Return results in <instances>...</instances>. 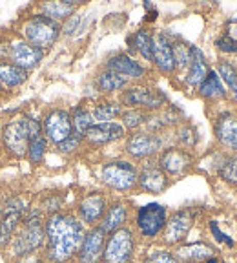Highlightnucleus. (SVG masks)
<instances>
[{
    "mask_svg": "<svg viewBox=\"0 0 237 263\" xmlns=\"http://www.w3.org/2000/svg\"><path fill=\"white\" fill-rule=\"evenodd\" d=\"M46 243L42 249L44 263H75L86 234V227L71 210L51 214L44 221Z\"/></svg>",
    "mask_w": 237,
    "mask_h": 263,
    "instance_id": "f257e3e1",
    "label": "nucleus"
},
{
    "mask_svg": "<svg viewBox=\"0 0 237 263\" xmlns=\"http://www.w3.org/2000/svg\"><path fill=\"white\" fill-rule=\"evenodd\" d=\"M46 216L38 205H29L26 210L24 218H22L21 227L16 229L15 236H13L11 243L6 251L9 252L13 259H21L24 256L35 254V252H42L46 243V229H44Z\"/></svg>",
    "mask_w": 237,
    "mask_h": 263,
    "instance_id": "f03ea898",
    "label": "nucleus"
},
{
    "mask_svg": "<svg viewBox=\"0 0 237 263\" xmlns=\"http://www.w3.org/2000/svg\"><path fill=\"white\" fill-rule=\"evenodd\" d=\"M139 166L128 157L104 161L98 170V179L104 189L117 194H130L137 189Z\"/></svg>",
    "mask_w": 237,
    "mask_h": 263,
    "instance_id": "7ed1b4c3",
    "label": "nucleus"
},
{
    "mask_svg": "<svg viewBox=\"0 0 237 263\" xmlns=\"http://www.w3.org/2000/svg\"><path fill=\"white\" fill-rule=\"evenodd\" d=\"M168 214H170L168 206L157 201L137 206L131 216V229H133L137 239L146 243L157 241L166 227Z\"/></svg>",
    "mask_w": 237,
    "mask_h": 263,
    "instance_id": "20e7f679",
    "label": "nucleus"
},
{
    "mask_svg": "<svg viewBox=\"0 0 237 263\" xmlns=\"http://www.w3.org/2000/svg\"><path fill=\"white\" fill-rule=\"evenodd\" d=\"M21 35L22 41L46 51V49L53 48L57 44V41L62 35V26L48 18V16L41 15V13H33L22 22Z\"/></svg>",
    "mask_w": 237,
    "mask_h": 263,
    "instance_id": "39448f33",
    "label": "nucleus"
},
{
    "mask_svg": "<svg viewBox=\"0 0 237 263\" xmlns=\"http://www.w3.org/2000/svg\"><path fill=\"white\" fill-rule=\"evenodd\" d=\"M118 101L124 108H139L146 114H155L170 104L168 95L163 90L153 86H148L143 82L130 84L123 93L118 95Z\"/></svg>",
    "mask_w": 237,
    "mask_h": 263,
    "instance_id": "423d86ee",
    "label": "nucleus"
},
{
    "mask_svg": "<svg viewBox=\"0 0 237 263\" xmlns=\"http://www.w3.org/2000/svg\"><path fill=\"white\" fill-rule=\"evenodd\" d=\"M166 144V136L164 134H153L148 130L130 132L124 137V154L130 161H148L155 159Z\"/></svg>",
    "mask_w": 237,
    "mask_h": 263,
    "instance_id": "0eeeda50",
    "label": "nucleus"
},
{
    "mask_svg": "<svg viewBox=\"0 0 237 263\" xmlns=\"http://www.w3.org/2000/svg\"><path fill=\"white\" fill-rule=\"evenodd\" d=\"M139 239L130 225L115 230L106 236L103 252V263H133L137 256Z\"/></svg>",
    "mask_w": 237,
    "mask_h": 263,
    "instance_id": "6e6552de",
    "label": "nucleus"
},
{
    "mask_svg": "<svg viewBox=\"0 0 237 263\" xmlns=\"http://www.w3.org/2000/svg\"><path fill=\"white\" fill-rule=\"evenodd\" d=\"M197 216H199V210H195L193 206H183L168 214L166 227L159 238L163 247L172 249V247H179L181 243H186V238L197 221Z\"/></svg>",
    "mask_w": 237,
    "mask_h": 263,
    "instance_id": "1a4fd4ad",
    "label": "nucleus"
},
{
    "mask_svg": "<svg viewBox=\"0 0 237 263\" xmlns=\"http://www.w3.org/2000/svg\"><path fill=\"white\" fill-rule=\"evenodd\" d=\"M28 206L29 201L24 196H9L0 203V251L9 247Z\"/></svg>",
    "mask_w": 237,
    "mask_h": 263,
    "instance_id": "9d476101",
    "label": "nucleus"
},
{
    "mask_svg": "<svg viewBox=\"0 0 237 263\" xmlns=\"http://www.w3.org/2000/svg\"><path fill=\"white\" fill-rule=\"evenodd\" d=\"M0 143H2V150L8 156L15 157V159L26 157L29 143V132L24 114L15 115L6 124H2V128H0Z\"/></svg>",
    "mask_w": 237,
    "mask_h": 263,
    "instance_id": "9b49d317",
    "label": "nucleus"
},
{
    "mask_svg": "<svg viewBox=\"0 0 237 263\" xmlns=\"http://www.w3.org/2000/svg\"><path fill=\"white\" fill-rule=\"evenodd\" d=\"M155 161L161 166V170L170 179H177V177L186 176L195 166V156H193V152H190L186 148L177 146V144L164 146L163 152L155 157Z\"/></svg>",
    "mask_w": 237,
    "mask_h": 263,
    "instance_id": "f8f14e48",
    "label": "nucleus"
},
{
    "mask_svg": "<svg viewBox=\"0 0 237 263\" xmlns=\"http://www.w3.org/2000/svg\"><path fill=\"white\" fill-rule=\"evenodd\" d=\"M108 196L101 190H90V192L82 194L81 199L75 205L73 214L78 218V221L86 229H91V227H97L103 219L104 212L108 209Z\"/></svg>",
    "mask_w": 237,
    "mask_h": 263,
    "instance_id": "ddd939ff",
    "label": "nucleus"
},
{
    "mask_svg": "<svg viewBox=\"0 0 237 263\" xmlns=\"http://www.w3.org/2000/svg\"><path fill=\"white\" fill-rule=\"evenodd\" d=\"M42 134L48 139V143L53 144V146H57L58 143L68 139L73 134L70 110H66V108H49L42 115Z\"/></svg>",
    "mask_w": 237,
    "mask_h": 263,
    "instance_id": "4468645a",
    "label": "nucleus"
},
{
    "mask_svg": "<svg viewBox=\"0 0 237 263\" xmlns=\"http://www.w3.org/2000/svg\"><path fill=\"white\" fill-rule=\"evenodd\" d=\"M151 64L161 75L172 77L177 73L175 57H173V35L166 29L153 31V59Z\"/></svg>",
    "mask_w": 237,
    "mask_h": 263,
    "instance_id": "2eb2a0df",
    "label": "nucleus"
},
{
    "mask_svg": "<svg viewBox=\"0 0 237 263\" xmlns=\"http://www.w3.org/2000/svg\"><path fill=\"white\" fill-rule=\"evenodd\" d=\"M213 136L226 154H237V111L221 110L215 115Z\"/></svg>",
    "mask_w": 237,
    "mask_h": 263,
    "instance_id": "dca6fc26",
    "label": "nucleus"
},
{
    "mask_svg": "<svg viewBox=\"0 0 237 263\" xmlns=\"http://www.w3.org/2000/svg\"><path fill=\"white\" fill-rule=\"evenodd\" d=\"M104 68L115 71L117 75H121L130 82H141L148 75L146 66L126 51H117V53L110 55L104 62Z\"/></svg>",
    "mask_w": 237,
    "mask_h": 263,
    "instance_id": "f3484780",
    "label": "nucleus"
},
{
    "mask_svg": "<svg viewBox=\"0 0 237 263\" xmlns=\"http://www.w3.org/2000/svg\"><path fill=\"white\" fill-rule=\"evenodd\" d=\"M172 179L161 170L155 159L143 161L139 166V176H137V189L146 194H163L168 190Z\"/></svg>",
    "mask_w": 237,
    "mask_h": 263,
    "instance_id": "a211bd4d",
    "label": "nucleus"
},
{
    "mask_svg": "<svg viewBox=\"0 0 237 263\" xmlns=\"http://www.w3.org/2000/svg\"><path fill=\"white\" fill-rule=\"evenodd\" d=\"M128 136L126 128L121 124V121H111V123H95L90 130L84 134V144L91 148H101L106 144L117 143Z\"/></svg>",
    "mask_w": 237,
    "mask_h": 263,
    "instance_id": "6ab92c4d",
    "label": "nucleus"
},
{
    "mask_svg": "<svg viewBox=\"0 0 237 263\" xmlns=\"http://www.w3.org/2000/svg\"><path fill=\"white\" fill-rule=\"evenodd\" d=\"M44 53L46 51L28 44V42L22 41V39H16V41L9 42L8 61L11 62V64L18 66V68H22V70L31 71L44 61Z\"/></svg>",
    "mask_w": 237,
    "mask_h": 263,
    "instance_id": "aec40b11",
    "label": "nucleus"
},
{
    "mask_svg": "<svg viewBox=\"0 0 237 263\" xmlns=\"http://www.w3.org/2000/svg\"><path fill=\"white\" fill-rule=\"evenodd\" d=\"M104 243H106V234L101 227H91L86 229V234L82 239V245L77 252L75 263H103Z\"/></svg>",
    "mask_w": 237,
    "mask_h": 263,
    "instance_id": "412c9836",
    "label": "nucleus"
},
{
    "mask_svg": "<svg viewBox=\"0 0 237 263\" xmlns=\"http://www.w3.org/2000/svg\"><path fill=\"white\" fill-rule=\"evenodd\" d=\"M131 221V205L124 199H113L108 203V209L104 212L103 219L98 223V227L103 229L104 234H111L115 230L128 227Z\"/></svg>",
    "mask_w": 237,
    "mask_h": 263,
    "instance_id": "4be33fe9",
    "label": "nucleus"
},
{
    "mask_svg": "<svg viewBox=\"0 0 237 263\" xmlns=\"http://www.w3.org/2000/svg\"><path fill=\"white\" fill-rule=\"evenodd\" d=\"M212 66L208 64V59L203 53V49L199 46L192 44V61H190L188 68L183 71L181 75V81H183L184 88H190V90H197L199 84L203 82V79L206 77L208 70Z\"/></svg>",
    "mask_w": 237,
    "mask_h": 263,
    "instance_id": "5701e85b",
    "label": "nucleus"
},
{
    "mask_svg": "<svg viewBox=\"0 0 237 263\" xmlns=\"http://www.w3.org/2000/svg\"><path fill=\"white\" fill-rule=\"evenodd\" d=\"M181 263H205L210 258L217 256V247L212 245L210 241L199 239V241H190V243H181L175 247V251Z\"/></svg>",
    "mask_w": 237,
    "mask_h": 263,
    "instance_id": "b1692460",
    "label": "nucleus"
},
{
    "mask_svg": "<svg viewBox=\"0 0 237 263\" xmlns=\"http://www.w3.org/2000/svg\"><path fill=\"white\" fill-rule=\"evenodd\" d=\"M128 49H130V55L135 53L139 55L144 62H150L153 59V31L148 28H139L131 33L130 37L126 39Z\"/></svg>",
    "mask_w": 237,
    "mask_h": 263,
    "instance_id": "393cba45",
    "label": "nucleus"
},
{
    "mask_svg": "<svg viewBox=\"0 0 237 263\" xmlns=\"http://www.w3.org/2000/svg\"><path fill=\"white\" fill-rule=\"evenodd\" d=\"M93 84H95V88H97L98 93L106 95V97H111V95H121L128 86H130L131 82L126 81L124 77H121V75H117L115 71L103 68V70L95 75Z\"/></svg>",
    "mask_w": 237,
    "mask_h": 263,
    "instance_id": "a878e982",
    "label": "nucleus"
},
{
    "mask_svg": "<svg viewBox=\"0 0 237 263\" xmlns=\"http://www.w3.org/2000/svg\"><path fill=\"white\" fill-rule=\"evenodd\" d=\"M82 2H77V0H57V2H42L38 6V13L48 18H51L53 22H58V24H64L70 16H73L77 13L78 6Z\"/></svg>",
    "mask_w": 237,
    "mask_h": 263,
    "instance_id": "bb28decb",
    "label": "nucleus"
},
{
    "mask_svg": "<svg viewBox=\"0 0 237 263\" xmlns=\"http://www.w3.org/2000/svg\"><path fill=\"white\" fill-rule=\"evenodd\" d=\"M197 95H199L201 99H205V101H210V103L226 101V99L230 97L225 84H223V81L219 79V75H217V71L213 70V68H210L206 77L203 79V82L199 84Z\"/></svg>",
    "mask_w": 237,
    "mask_h": 263,
    "instance_id": "cd10ccee",
    "label": "nucleus"
},
{
    "mask_svg": "<svg viewBox=\"0 0 237 263\" xmlns=\"http://www.w3.org/2000/svg\"><path fill=\"white\" fill-rule=\"evenodd\" d=\"M124 106L121 104L118 99L106 97L101 99L91 106V115H93L95 123H111V121L121 119Z\"/></svg>",
    "mask_w": 237,
    "mask_h": 263,
    "instance_id": "c85d7f7f",
    "label": "nucleus"
},
{
    "mask_svg": "<svg viewBox=\"0 0 237 263\" xmlns=\"http://www.w3.org/2000/svg\"><path fill=\"white\" fill-rule=\"evenodd\" d=\"M29 77V71L22 70L9 61L0 62V86L4 90H16L21 88Z\"/></svg>",
    "mask_w": 237,
    "mask_h": 263,
    "instance_id": "c756f323",
    "label": "nucleus"
},
{
    "mask_svg": "<svg viewBox=\"0 0 237 263\" xmlns=\"http://www.w3.org/2000/svg\"><path fill=\"white\" fill-rule=\"evenodd\" d=\"M213 70L217 71L219 79L223 81V84H225L230 97L237 101V64H233L230 59L221 57L217 61V66Z\"/></svg>",
    "mask_w": 237,
    "mask_h": 263,
    "instance_id": "7c9ffc66",
    "label": "nucleus"
},
{
    "mask_svg": "<svg viewBox=\"0 0 237 263\" xmlns=\"http://www.w3.org/2000/svg\"><path fill=\"white\" fill-rule=\"evenodd\" d=\"M71 117V126H73V134L84 137L88 130L95 124L93 115H91V108H88L86 104H77L70 110Z\"/></svg>",
    "mask_w": 237,
    "mask_h": 263,
    "instance_id": "2f4dec72",
    "label": "nucleus"
},
{
    "mask_svg": "<svg viewBox=\"0 0 237 263\" xmlns=\"http://www.w3.org/2000/svg\"><path fill=\"white\" fill-rule=\"evenodd\" d=\"M173 136H175L177 146L186 148L190 152L199 144V130L188 121H183L179 126L173 128Z\"/></svg>",
    "mask_w": 237,
    "mask_h": 263,
    "instance_id": "473e14b6",
    "label": "nucleus"
},
{
    "mask_svg": "<svg viewBox=\"0 0 237 263\" xmlns=\"http://www.w3.org/2000/svg\"><path fill=\"white\" fill-rule=\"evenodd\" d=\"M173 57H175L177 73H183L188 68L190 61H192V44L186 42L184 39L173 35Z\"/></svg>",
    "mask_w": 237,
    "mask_h": 263,
    "instance_id": "72a5a7b5",
    "label": "nucleus"
},
{
    "mask_svg": "<svg viewBox=\"0 0 237 263\" xmlns=\"http://www.w3.org/2000/svg\"><path fill=\"white\" fill-rule=\"evenodd\" d=\"M48 148H49V143L44 137V134L35 136V137H29L28 154H26V157H28V161L31 164H42L44 163L46 154H48Z\"/></svg>",
    "mask_w": 237,
    "mask_h": 263,
    "instance_id": "f704fd0d",
    "label": "nucleus"
},
{
    "mask_svg": "<svg viewBox=\"0 0 237 263\" xmlns=\"http://www.w3.org/2000/svg\"><path fill=\"white\" fill-rule=\"evenodd\" d=\"M148 114L139 108H124L121 115V124L126 128V132H137L143 130L146 124Z\"/></svg>",
    "mask_w": 237,
    "mask_h": 263,
    "instance_id": "c9c22d12",
    "label": "nucleus"
},
{
    "mask_svg": "<svg viewBox=\"0 0 237 263\" xmlns=\"http://www.w3.org/2000/svg\"><path fill=\"white\" fill-rule=\"evenodd\" d=\"M217 176L226 185L237 186V154H226L225 161L217 170Z\"/></svg>",
    "mask_w": 237,
    "mask_h": 263,
    "instance_id": "e433bc0d",
    "label": "nucleus"
},
{
    "mask_svg": "<svg viewBox=\"0 0 237 263\" xmlns=\"http://www.w3.org/2000/svg\"><path fill=\"white\" fill-rule=\"evenodd\" d=\"M141 263H181L177 254L168 249V247H159V249H153V251L146 252L141 259Z\"/></svg>",
    "mask_w": 237,
    "mask_h": 263,
    "instance_id": "4c0bfd02",
    "label": "nucleus"
},
{
    "mask_svg": "<svg viewBox=\"0 0 237 263\" xmlns=\"http://www.w3.org/2000/svg\"><path fill=\"white\" fill-rule=\"evenodd\" d=\"M38 209L42 210L46 218L51 216V214H57L64 210V196L58 192H49L42 197V201L38 203Z\"/></svg>",
    "mask_w": 237,
    "mask_h": 263,
    "instance_id": "58836bf2",
    "label": "nucleus"
},
{
    "mask_svg": "<svg viewBox=\"0 0 237 263\" xmlns=\"http://www.w3.org/2000/svg\"><path fill=\"white\" fill-rule=\"evenodd\" d=\"M82 146H84V137L77 136V134H71L68 139L58 143L57 146H55V150H57L58 154H62V156H75L77 152H81Z\"/></svg>",
    "mask_w": 237,
    "mask_h": 263,
    "instance_id": "ea45409f",
    "label": "nucleus"
},
{
    "mask_svg": "<svg viewBox=\"0 0 237 263\" xmlns=\"http://www.w3.org/2000/svg\"><path fill=\"white\" fill-rule=\"evenodd\" d=\"M208 230L219 245H225V247H228V249H235V241H233V238L228 234V232H225V230L221 229V225H219L217 219H208Z\"/></svg>",
    "mask_w": 237,
    "mask_h": 263,
    "instance_id": "a19ab883",
    "label": "nucleus"
},
{
    "mask_svg": "<svg viewBox=\"0 0 237 263\" xmlns=\"http://www.w3.org/2000/svg\"><path fill=\"white\" fill-rule=\"evenodd\" d=\"M217 51H221L223 55H237V42H233L232 39H228L226 35H219V37L213 41Z\"/></svg>",
    "mask_w": 237,
    "mask_h": 263,
    "instance_id": "79ce46f5",
    "label": "nucleus"
},
{
    "mask_svg": "<svg viewBox=\"0 0 237 263\" xmlns=\"http://www.w3.org/2000/svg\"><path fill=\"white\" fill-rule=\"evenodd\" d=\"M78 24H81V16L75 13V15L70 16V18L64 22V24H61L62 26V35H68V37H70V35H73V33L77 31Z\"/></svg>",
    "mask_w": 237,
    "mask_h": 263,
    "instance_id": "37998d69",
    "label": "nucleus"
},
{
    "mask_svg": "<svg viewBox=\"0 0 237 263\" xmlns=\"http://www.w3.org/2000/svg\"><path fill=\"white\" fill-rule=\"evenodd\" d=\"M223 35H226V37L232 39L233 42H237V18H230V21L225 22Z\"/></svg>",
    "mask_w": 237,
    "mask_h": 263,
    "instance_id": "c03bdc74",
    "label": "nucleus"
},
{
    "mask_svg": "<svg viewBox=\"0 0 237 263\" xmlns=\"http://www.w3.org/2000/svg\"><path fill=\"white\" fill-rule=\"evenodd\" d=\"M205 263H221V259H219V258L215 256V258H210L208 261H205Z\"/></svg>",
    "mask_w": 237,
    "mask_h": 263,
    "instance_id": "a18cd8bd",
    "label": "nucleus"
},
{
    "mask_svg": "<svg viewBox=\"0 0 237 263\" xmlns=\"http://www.w3.org/2000/svg\"><path fill=\"white\" fill-rule=\"evenodd\" d=\"M4 91H6V90H4V88H2V86H0V95H2V93H4Z\"/></svg>",
    "mask_w": 237,
    "mask_h": 263,
    "instance_id": "49530a36",
    "label": "nucleus"
},
{
    "mask_svg": "<svg viewBox=\"0 0 237 263\" xmlns=\"http://www.w3.org/2000/svg\"><path fill=\"white\" fill-rule=\"evenodd\" d=\"M0 152H2V143H0Z\"/></svg>",
    "mask_w": 237,
    "mask_h": 263,
    "instance_id": "de8ad7c7",
    "label": "nucleus"
}]
</instances>
